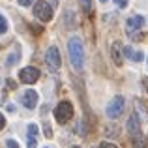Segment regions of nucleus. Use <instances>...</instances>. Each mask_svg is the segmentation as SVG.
<instances>
[{
	"label": "nucleus",
	"mask_w": 148,
	"mask_h": 148,
	"mask_svg": "<svg viewBox=\"0 0 148 148\" xmlns=\"http://www.w3.org/2000/svg\"><path fill=\"white\" fill-rule=\"evenodd\" d=\"M145 86H146V90H148V79L145 81Z\"/></svg>",
	"instance_id": "nucleus-26"
},
{
	"label": "nucleus",
	"mask_w": 148,
	"mask_h": 148,
	"mask_svg": "<svg viewBox=\"0 0 148 148\" xmlns=\"http://www.w3.org/2000/svg\"><path fill=\"white\" fill-rule=\"evenodd\" d=\"M51 4H53V6H58V0H51Z\"/></svg>",
	"instance_id": "nucleus-25"
},
{
	"label": "nucleus",
	"mask_w": 148,
	"mask_h": 148,
	"mask_svg": "<svg viewBox=\"0 0 148 148\" xmlns=\"http://www.w3.org/2000/svg\"><path fill=\"white\" fill-rule=\"evenodd\" d=\"M6 127V118H4V114L0 112V130H4Z\"/></svg>",
	"instance_id": "nucleus-23"
},
{
	"label": "nucleus",
	"mask_w": 148,
	"mask_h": 148,
	"mask_svg": "<svg viewBox=\"0 0 148 148\" xmlns=\"http://www.w3.org/2000/svg\"><path fill=\"white\" fill-rule=\"evenodd\" d=\"M21 103L25 105L26 109H36V105H38V92L32 90V88L25 90L21 94Z\"/></svg>",
	"instance_id": "nucleus-8"
},
{
	"label": "nucleus",
	"mask_w": 148,
	"mask_h": 148,
	"mask_svg": "<svg viewBox=\"0 0 148 148\" xmlns=\"http://www.w3.org/2000/svg\"><path fill=\"white\" fill-rule=\"evenodd\" d=\"M111 54H112V60L116 62V64H122V56H120V53H118V49L112 45V49H111Z\"/></svg>",
	"instance_id": "nucleus-14"
},
{
	"label": "nucleus",
	"mask_w": 148,
	"mask_h": 148,
	"mask_svg": "<svg viewBox=\"0 0 148 148\" xmlns=\"http://www.w3.org/2000/svg\"><path fill=\"white\" fill-rule=\"evenodd\" d=\"M71 116H73V105H71V101L62 99L60 103L56 105V109H54V118H56V122L58 124H66Z\"/></svg>",
	"instance_id": "nucleus-2"
},
{
	"label": "nucleus",
	"mask_w": 148,
	"mask_h": 148,
	"mask_svg": "<svg viewBox=\"0 0 148 148\" xmlns=\"http://www.w3.org/2000/svg\"><path fill=\"white\" fill-rule=\"evenodd\" d=\"M45 148H49V146H45Z\"/></svg>",
	"instance_id": "nucleus-30"
},
{
	"label": "nucleus",
	"mask_w": 148,
	"mask_h": 148,
	"mask_svg": "<svg viewBox=\"0 0 148 148\" xmlns=\"http://www.w3.org/2000/svg\"><path fill=\"white\" fill-rule=\"evenodd\" d=\"M34 17L40 19L41 23H49L53 19V6L47 0H38L34 4Z\"/></svg>",
	"instance_id": "nucleus-3"
},
{
	"label": "nucleus",
	"mask_w": 148,
	"mask_h": 148,
	"mask_svg": "<svg viewBox=\"0 0 148 148\" xmlns=\"http://www.w3.org/2000/svg\"><path fill=\"white\" fill-rule=\"evenodd\" d=\"M71 148H81V146H71Z\"/></svg>",
	"instance_id": "nucleus-28"
},
{
	"label": "nucleus",
	"mask_w": 148,
	"mask_h": 148,
	"mask_svg": "<svg viewBox=\"0 0 148 148\" xmlns=\"http://www.w3.org/2000/svg\"><path fill=\"white\" fill-rule=\"evenodd\" d=\"M8 86H10V88H15V81H11V79H8Z\"/></svg>",
	"instance_id": "nucleus-24"
},
{
	"label": "nucleus",
	"mask_w": 148,
	"mask_h": 148,
	"mask_svg": "<svg viewBox=\"0 0 148 148\" xmlns=\"http://www.w3.org/2000/svg\"><path fill=\"white\" fill-rule=\"evenodd\" d=\"M45 64L51 71H58L62 66V58H60V51H58L56 45H51L45 53Z\"/></svg>",
	"instance_id": "nucleus-4"
},
{
	"label": "nucleus",
	"mask_w": 148,
	"mask_h": 148,
	"mask_svg": "<svg viewBox=\"0 0 148 148\" xmlns=\"http://www.w3.org/2000/svg\"><path fill=\"white\" fill-rule=\"evenodd\" d=\"M131 145H133V148H146L148 146V141H146V137L145 135H133L131 137Z\"/></svg>",
	"instance_id": "nucleus-11"
},
{
	"label": "nucleus",
	"mask_w": 148,
	"mask_h": 148,
	"mask_svg": "<svg viewBox=\"0 0 148 148\" xmlns=\"http://www.w3.org/2000/svg\"><path fill=\"white\" fill-rule=\"evenodd\" d=\"M19 54H21V49H19V45H15V51H13V54L10 53V56H8V60H6V66H8V68H13V66L19 62V58H21Z\"/></svg>",
	"instance_id": "nucleus-12"
},
{
	"label": "nucleus",
	"mask_w": 148,
	"mask_h": 148,
	"mask_svg": "<svg viewBox=\"0 0 148 148\" xmlns=\"http://www.w3.org/2000/svg\"><path fill=\"white\" fill-rule=\"evenodd\" d=\"M124 54H126L130 60H133V62H143V56H145L141 51H133L130 45H126V47H124Z\"/></svg>",
	"instance_id": "nucleus-10"
},
{
	"label": "nucleus",
	"mask_w": 148,
	"mask_h": 148,
	"mask_svg": "<svg viewBox=\"0 0 148 148\" xmlns=\"http://www.w3.org/2000/svg\"><path fill=\"white\" fill-rule=\"evenodd\" d=\"M32 2H34V0H17V4H19V6H23V8H28Z\"/></svg>",
	"instance_id": "nucleus-19"
},
{
	"label": "nucleus",
	"mask_w": 148,
	"mask_h": 148,
	"mask_svg": "<svg viewBox=\"0 0 148 148\" xmlns=\"http://www.w3.org/2000/svg\"><path fill=\"white\" fill-rule=\"evenodd\" d=\"M19 79L25 84H34L40 79V69L34 68V66H26V68H23L21 71H19Z\"/></svg>",
	"instance_id": "nucleus-5"
},
{
	"label": "nucleus",
	"mask_w": 148,
	"mask_h": 148,
	"mask_svg": "<svg viewBox=\"0 0 148 148\" xmlns=\"http://www.w3.org/2000/svg\"><path fill=\"white\" fill-rule=\"evenodd\" d=\"M99 2H101V4H103V2H107V0H99Z\"/></svg>",
	"instance_id": "nucleus-27"
},
{
	"label": "nucleus",
	"mask_w": 148,
	"mask_h": 148,
	"mask_svg": "<svg viewBox=\"0 0 148 148\" xmlns=\"http://www.w3.org/2000/svg\"><path fill=\"white\" fill-rule=\"evenodd\" d=\"M99 148H118L116 145H112V143H101Z\"/></svg>",
	"instance_id": "nucleus-22"
},
{
	"label": "nucleus",
	"mask_w": 148,
	"mask_h": 148,
	"mask_svg": "<svg viewBox=\"0 0 148 148\" xmlns=\"http://www.w3.org/2000/svg\"><path fill=\"white\" fill-rule=\"evenodd\" d=\"M6 148H19V143L15 139H8L6 141Z\"/></svg>",
	"instance_id": "nucleus-17"
},
{
	"label": "nucleus",
	"mask_w": 148,
	"mask_h": 148,
	"mask_svg": "<svg viewBox=\"0 0 148 148\" xmlns=\"http://www.w3.org/2000/svg\"><path fill=\"white\" fill-rule=\"evenodd\" d=\"M94 148H99V146H94Z\"/></svg>",
	"instance_id": "nucleus-29"
},
{
	"label": "nucleus",
	"mask_w": 148,
	"mask_h": 148,
	"mask_svg": "<svg viewBox=\"0 0 148 148\" xmlns=\"http://www.w3.org/2000/svg\"><path fill=\"white\" fill-rule=\"evenodd\" d=\"M81 8H83V11H90L92 10V0H79Z\"/></svg>",
	"instance_id": "nucleus-16"
},
{
	"label": "nucleus",
	"mask_w": 148,
	"mask_h": 148,
	"mask_svg": "<svg viewBox=\"0 0 148 148\" xmlns=\"http://www.w3.org/2000/svg\"><path fill=\"white\" fill-rule=\"evenodd\" d=\"M38 133H40V127H38L36 124H28V135L30 137H36Z\"/></svg>",
	"instance_id": "nucleus-15"
},
{
	"label": "nucleus",
	"mask_w": 148,
	"mask_h": 148,
	"mask_svg": "<svg viewBox=\"0 0 148 148\" xmlns=\"http://www.w3.org/2000/svg\"><path fill=\"white\" fill-rule=\"evenodd\" d=\"M126 127H127V131H130L131 137H133V135H139V133H141V120H139V116L135 114V112L130 116V120H127Z\"/></svg>",
	"instance_id": "nucleus-9"
},
{
	"label": "nucleus",
	"mask_w": 148,
	"mask_h": 148,
	"mask_svg": "<svg viewBox=\"0 0 148 148\" xmlns=\"http://www.w3.org/2000/svg\"><path fill=\"white\" fill-rule=\"evenodd\" d=\"M43 133H45V137H53V131H51V126L49 124H43Z\"/></svg>",
	"instance_id": "nucleus-18"
},
{
	"label": "nucleus",
	"mask_w": 148,
	"mask_h": 148,
	"mask_svg": "<svg viewBox=\"0 0 148 148\" xmlns=\"http://www.w3.org/2000/svg\"><path fill=\"white\" fill-rule=\"evenodd\" d=\"M124 107H126L124 98H122V96H116V98L107 105V116H109V118H118V116L124 112Z\"/></svg>",
	"instance_id": "nucleus-6"
},
{
	"label": "nucleus",
	"mask_w": 148,
	"mask_h": 148,
	"mask_svg": "<svg viewBox=\"0 0 148 148\" xmlns=\"http://www.w3.org/2000/svg\"><path fill=\"white\" fill-rule=\"evenodd\" d=\"M143 25H145V17H143V15H131L126 21V32L131 36V34H135L137 30H141Z\"/></svg>",
	"instance_id": "nucleus-7"
},
{
	"label": "nucleus",
	"mask_w": 148,
	"mask_h": 148,
	"mask_svg": "<svg viewBox=\"0 0 148 148\" xmlns=\"http://www.w3.org/2000/svg\"><path fill=\"white\" fill-rule=\"evenodd\" d=\"M127 2H130V0H114V4H116L118 8H126Z\"/></svg>",
	"instance_id": "nucleus-20"
},
{
	"label": "nucleus",
	"mask_w": 148,
	"mask_h": 148,
	"mask_svg": "<svg viewBox=\"0 0 148 148\" xmlns=\"http://www.w3.org/2000/svg\"><path fill=\"white\" fill-rule=\"evenodd\" d=\"M36 146H38V145H36V139L28 135V148H36Z\"/></svg>",
	"instance_id": "nucleus-21"
},
{
	"label": "nucleus",
	"mask_w": 148,
	"mask_h": 148,
	"mask_svg": "<svg viewBox=\"0 0 148 148\" xmlns=\"http://www.w3.org/2000/svg\"><path fill=\"white\" fill-rule=\"evenodd\" d=\"M6 32H8V21H6V17L0 13V36L6 34Z\"/></svg>",
	"instance_id": "nucleus-13"
},
{
	"label": "nucleus",
	"mask_w": 148,
	"mask_h": 148,
	"mask_svg": "<svg viewBox=\"0 0 148 148\" xmlns=\"http://www.w3.org/2000/svg\"><path fill=\"white\" fill-rule=\"evenodd\" d=\"M68 53H69V64L75 71H83V66H84V45L83 40L79 36H73L69 38L68 41Z\"/></svg>",
	"instance_id": "nucleus-1"
}]
</instances>
